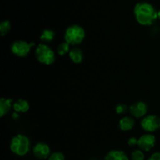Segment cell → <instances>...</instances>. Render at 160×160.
I'll use <instances>...</instances> for the list:
<instances>
[{
    "label": "cell",
    "instance_id": "obj_1",
    "mask_svg": "<svg viewBox=\"0 0 160 160\" xmlns=\"http://www.w3.org/2000/svg\"><path fill=\"white\" fill-rule=\"evenodd\" d=\"M158 11L154 6L147 2H141L134 6V14L136 21L142 26H150L153 24L158 18Z\"/></svg>",
    "mask_w": 160,
    "mask_h": 160
},
{
    "label": "cell",
    "instance_id": "obj_2",
    "mask_svg": "<svg viewBox=\"0 0 160 160\" xmlns=\"http://www.w3.org/2000/svg\"><path fill=\"white\" fill-rule=\"evenodd\" d=\"M10 151L18 156H24L31 148V141L28 136L24 134H17L11 139L9 144Z\"/></svg>",
    "mask_w": 160,
    "mask_h": 160
},
{
    "label": "cell",
    "instance_id": "obj_3",
    "mask_svg": "<svg viewBox=\"0 0 160 160\" xmlns=\"http://www.w3.org/2000/svg\"><path fill=\"white\" fill-rule=\"evenodd\" d=\"M35 57L39 63L45 65H52L56 61L54 50L46 43H39L35 49Z\"/></svg>",
    "mask_w": 160,
    "mask_h": 160
},
{
    "label": "cell",
    "instance_id": "obj_4",
    "mask_svg": "<svg viewBox=\"0 0 160 160\" xmlns=\"http://www.w3.org/2000/svg\"><path fill=\"white\" fill-rule=\"evenodd\" d=\"M85 30L78 24L70 25L64 33V40L70 45H79L85 38Z\"/></svg>",
    "mask_w": 160,
    "mask_h": 160
},
{
    "label": "cell",
    "instance_id": "obj_5",
    "mask_svg": "<svg viewBox=\"0 0 160 160\" xmlns=\"http://www.w3.org/2000/svg\"><path fill=\"white\" fill-rule=\"evenodd\" d=\"M35 45L34 42H28L23 40H17L11 45V52L18 57H25Z\"/></svg>",
    "mask_w": 160,
    "mask_h": 160
},
{
    "label": "cell",
    "instance_id": "obj_6",
    "mask_svg": "<svg viewBox=\"0 0 160 160\" xmlns=\"http://www.w3.org/2000/svg\"><path fill=\"white\" fill-rule=\"evenodd\" d=\"M141 126L148 133H153L160 129V117L155 115L145 116L141 121Z\"/></svg>",
    "mask_w": 160,
    "mask_h": 160
},
{
    "label": "cell",
    "instance_id": "obj_7",
    "mask_svg": "<svg viewBox=\"0 0 160 160\" xmlns=\"http://www.w3.org/2000/svg\"><path fill=\"white\" fill-rule=\"evenodd\" d=\"M156 136L152 133H146L138 138V147L143 152H149L156 145Z\"/></svg>",
    "mask_w": 160,
    "mask_h": 160
},
{
    "label": "cell",
    "instance_id": "obj_8",
    "mask_svg": "<svg viewBox=\"0 0 160 160\" xmlns=\"http://www.w3.org/2000/svg\"><path fill=\"white\" fill-rule=\"evenodd\" d=\"M33 155L38 159H46L51 155V148L45 143L39 142L33 147Z\"/></svg>",
    "mask_w": 160,
    "mask_h": 160
},
{
    "label": "cell",
    "instance_id": "obj_9",
    "mask_svg": "<svg viewBox=\"0 0 160 160\" xmlns=\"http://www.w3.org/2000/svg\"><path fill=\"white\" fill-rule=\"evenodd\" d=\"M148 111V106L145 102L137 101L131 104L129 108V111L131 115L137 119L145 117Z\"/></svg>",
    "mask_w": 160,
    "mask_h": 160
},
{
    "label": "cell",
    "instance_id": "obj_10",
    "mask_svg": "<svg viewBox=\"0 0 160 160\" xmlns=\"http://www.w3.org/2000/svg\"><path fill=\"white\" fill-rule=\"evenodd\" d=\"M134 125H135V121L134 118L130 116H124L119 121V128L122 131H130L134 128Z\"/></svg>",
    "mask_w": 160,
    "mask_h": 160
},
{
    "label": "cell",
    "instance_id": "obj_11",
    "mask_svg": "<svg viewBox=\"0 0 160 160\" xmlns=\"http://www.w3.org/2000/svg\"><path fill=\"white\" fill-rule=\"evenodd\" d=\"M104 160H130L127 154L121 150H112L108 152Z\"/></svg>",
    "mask_w": 160,
    "mask_h": 160
},
{
    "label": "cell",
    "instance_id": "obj_12",
    "mask_svg": "<svg viewBox=\"0 0 160 160\" xmlns=\"http://www.w3.org/2000/svg\"><path fill=\"white\" fill-rule=\"evenodd\" d=\"M69 57L74 64H81L84 60V53L81 49L75 47V48L70 49L69 52Z\"/></svg>",
    "mask_w": 160,
    "mask_h": 160
},
{
    "label": "cell",
    "instance_id": "obj_13",
    "mask_svg": "<svg viewBox=\"0 0 160 160\" xmlns=\"http://www.w3.org/2000/svg\"><path fill=\"white\" fill-rule=\"evenodd\" d=\"M12 108L17 113H26L30 109V104L28 100L18 99L13 103Z\"/></svg>",
    "mask_w": 160,
    "mask_h": 160
},
{
    "label": "cell",
    "instance_id": "obj_14",
    "mask_svg": "<svg viewBox=\"0 0 160 160\" xmlns=\"http://www.w3.org/2000/svg\"><path fill=\"white\" fill-rule=\"evenodd\" d=\"M13 101L12 98H5L2 97L0 99V117L2 118L6 115L12 108V103Z\"/></svg>",
    "mask_w": 160,
    "mask_h": 160
},
{
    "label": "cell",
    "instance_id": "obj_15",
    "mask_svg": "<svg viewBox=\"0 0 160 160\" xmlns=\"http://www.w3.org/2000/svg\"><path fill=\"white\" fill-rule=\"evenodd\" d=\"M55 36H56V32L51 29H45L42 31L40 35V40L43 43H48L54 40Z\"/></svg>",
    "mask_w": 160,
    "mask_h": 160
},
{
    "label": "cell",
    "instance_id": "obj_16",
    "mask_svg": "<svg viewBox=\"0 0 160 160\" xmlns=\"http://www.w3.org/2000/svg\"><path fill=\"white\" fill-rule=\"evenodd\" d=\"M70 44L67 43V42H61L59 44L57 47V53L59 56H64V55L67 54L70 52Z\"/></svg>",
    "mask_w": 160,
    "mask_h": 160
},
{
    "label": "cell",
    "instance_id": "obj_17",
    "mask_svg": "<svg viewBox=\"0 0 160 160\" xmlns=\"http://www.w3.org/2000/svg\"><path fill=\"white\" fill-rule=\"evenodd\" d=\"M11 29V23L7 20H5L0 24V34L2 36H5L9 33Z\"/></svg>",
    "mask_w": 160,
    "mask_h": 160
},
{
    "label": "cell",
    "instance_id": "obj_18",
    "mask_svg": "<svg viewBox=\"0 0 160 160\" xmlns=\"http://www.w3.org/2000/svg\"><path fill=\"white\" fill-rule=\"evenodd\" d=\"M145 156L143 151L137 149L131 153V160H145Z\"/></svg>",
    "mask_w": 160,
    "mask_h": 160
},
{
    "label": "cell",
    "instance_id": "obj_19",
    "mask_svg": "<svg viewBox=\"0 0 160 160\" xmlns=\"http://www.w3.org/2000/svg\"><path fill=\"white\" fill-rule=\"evenodd\" d=\"M48 160H65V155L60 152H53L48 157Z\"/></svg>",
    "mask_w": 160,
    "mask_h": 160
},
{
    "label": "cell",
    "instance_id": "obj_20",
    "mask_svg": "<svg viewBox=\"0 0 160 160\" xmlns=\"http://www.w3.org/2000/svg\"><path fill=\"white\" fill-rule=\"evenodd\" d=\"M128 110H129V108H128V106L125 104H118L115 108L116 112L119 115L124 114Z\"/></svg>",
    "mask_w": 160,
    "mask_h": 160
},
{
    "label": "cell",
    "instance_id": "obj_21",
    "mask_svg": "<svg viewBox=\"0 0 160 160\" xmlns=\"http://www.w3.org/2000/svg\"><path fill=\"white\" fill-rule=\"evenodd\" d=\"M138 139L135 136H131L128 139V144L130 147H135V146L138 145Z\"/></svg>",
    "mask_w": 160,
    "mask_h": 160
},
{
    "label": "cell",
    "instance_id": "obj_22",
    "mask_svg": "<svg viewBox=\"0 0 160 160\" xmlns=\"http://www.w3.org/2000/svg\"><path fill=\"white\" fill-rule=\"evenodd\" d=\"M147 160H160V152H155Z\"/></svg>",
    "mask_w": 160,
    "mask_h": 160
},
{
    "label": "cell",
    "instance_id": "obj_23",
    "mask_svg": "<svg viewBox=\"0 0 160 160\" xmlns=\"http://www.w3.org/2000/svg\"><path fill=\"white\" fill-rule=\"evenodd\" d=\"M157 14H158V19H159V20H160V9L159 11H158Z\"/></svg>",
    "mask_w": 160,
    "mask_h": 160
}]
</instances>
